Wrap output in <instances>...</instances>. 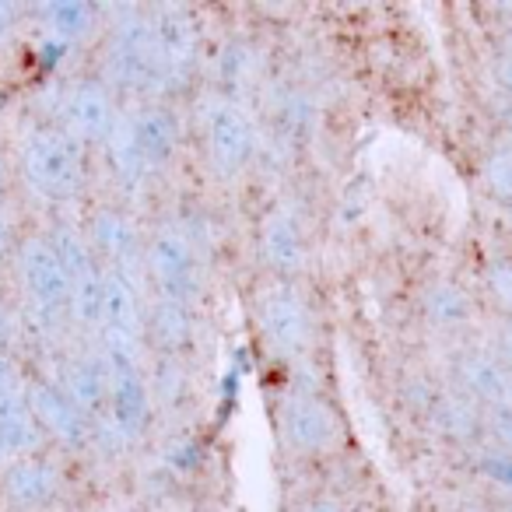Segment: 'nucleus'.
Segmentation results:
<instances>
[{"mask_svg":"<svg viewBox=\"0 0 512 512\" xmlns=\"http://www.w3.org/2000/svg\"><path fill=\"white\" fill-rule=\"evenodd\" d=\"M22 176L36 197L50 200V204H67L85 186L78 144L57 130H39L22 148Z\"/></svg>","mask_w":512,"mask_h":512,"instance_id":"1","label":"nucleus"},{"mask_svg":"<svg viewBox=\"0 0 512 512\" xmlns=\"http://www.w3.org/2000/svg\"><path fill=\"white\" fill-rule=\"evenodd\" d=\"M102 365H106V407L109 418H113V428L123 439H137L148 428L151 418V393L141 369V358L134 351L106 344Z\"/></svg>","mask_w":512,"mask_h":512,"instance_id":"2","label":"nucleus"},{"mask_svg":"<svg viewBox=\"0 0 512 512\" xmlns=\"http://www.w3.org/2000/svg\"><path fill=\"white\" fill-rule=\"evenodd\" d=\"M106 74L109 81H116L120 88H134V92L165 85L162 60H158L155 36H151V18H120L106 46Z\"/></svg>","mask_w":512,"mask_h":512,"instance_id":"3","label":"nucleus"},{"mask_svg":"<svg viewBox=\"0 0 512 512\" xmlns=\"http://www.w3.org/2000/svg\"><path fill=\"white\" fill-rule=\"evenodd\" d=\"M60 267L67 274V309L81 330H99L102 323V271L95 264L92 246L74 228H57L50 239Z\"/></svg>","mask_w":512,"mask_h":512,"instance_id":"4","label":"nucleus"},{"mask_svg":"<svg viewBox=\"0 0 512 512\" xmlns=\"http://www.w3.org/2000/svg\"><path fill=\"white\" fill-rule=\"evenodd\" d=\"M151 271H155V285L162 299L190 306L200 295V267L197 253H193L190 239L176 228H162L151 239Z\"/></svg>","mask_w":512,"mask_h":512,"instance_id":"5","label":"nucleus"},{"mask_svg":"<svg viewBox=\"0 0 512 512\" xmlns=\"http://www.w3.org/2000/svg\"><path fill=\"white\" fill-rule=\"evenodd\" d=\"M18 267H22V281L29 302L39 316L53 320V316L64 313L67 306V274L60 267L57 249L50 246V239H29L22 242V253H18Z\"/></svg>","mask_w":512,"mask_h":512,"instance_id":"6","label":"nucleus"},{"mask_svg":"<svg viewBox=\"0 0 512 512\" xmlns=\"http://www.w3.org/2000/svg\"><path fill=\"white\" fill-rule=\"evenodd\" d=\"M99 330H106V344L123 351H141L144 337V313L141 299H137V285L130 278H123L120 271H102V323Z\"/></svg>","mask_w":512,"mask_h":512,"instance_id":"7","label":"nucleus"},{"mask_svg":"<svg viewBox=\"0 0 512 512\" xmlns=\"http://www.w3.org/2000/svg\"><path fill=\"white\" fill-rule=\"evenodd\" d=\"M207 137H211V162L221 176H239L256 155L253 120L235 102H218L207 116Z\"/></svg>","mask_w":512,"mask_h":512,"instance_id":"8","label":"nucleus"},{"mask_svg":"<svg viewBox=\"0 0 512 512\" xmlns=\"http://www.w3.org/2000/svg\"><path fill=\"white\" fill-rule=\"evenodd\" d=\"M64 127L71 141L102 144L116 127L113 99L99 81H78L64 95Z\"/></svg>","mask_w":512,"mask_h":512,"instance_id":"9","label":"nucleus"},{"mask_svg":"<svg viewBox=\"0 0 512 512\" xmlns=\"http://www.w3.org/2000/svg\"><path fill=\"white\" fill-rule=\"evenodd\" d=\"M151 36L165 81H186L197 64V25L183 8H162L151 18Z\"/></svg>","mask_w":512,"mask_h":512,"instance_id":"10","label":"nucleus"},{"mask_svg":"<svg viewBox=\"0 0 512 512\" xmlns=\"http://www.w3.org/2000/svg\"><path fill=\"white\" fill-rule=\"evenodd\" d=\"M25 404H29L32 421H39V425H43L53 439H60L64 446H71V449H85L88 446V439H92V425H88L85 414H81L78 407L67 400V393L60 390V386L32 383L29 400H25Z\"/></svg>","mask_w":512,"mask_h":512,"instance_id":"11","label":"nucleus"},{"mask_svg":"<svg viewBox=\"0 0 512 512\" xmlns=\"http://www.w3.org/2000/svg\"><path fill=\"white\" fill-rule=\"evenodd\" d=\"M260 323L264 334L281 351H302L309 344V313L292 285H274L260 299Z\"/></svg>","mask_w":512,"mask_h":512,"instance_id":"12","label":"nucleus"},{"mask_svg":"<svg viewBox=\"0 0 512 512\" xmlns=\"http://www.w3.org/2000/svg\"><path fill=\"white\" fill-rule=\"evenodd\" d=\"M281 421H285V435L295 449L302 453H323L330 442L337 439V421L334 414L327 411V404L309 393H295V397L285 400V411H281Z\"/></svg>","mask_w":512,"mask_h":512,"instance_id":"13","label":"nucleus"},{"mask_svg":"<svg viewBox=\"0 0 512 512\" xmlns=\"http://www.w3.org/2000/svg\"><path fill=\"white\" fill-rule=\"evenodd\" d=\"M92 249H99L102 256H109L113 271H120L123 278L134 281L137 267H141V235L137 228L123 218L120 211H99L92 221Z\"/></svg>","mask_w":512,"mask_h":512,"instance_id":"14","label":"nucleus"},{"mask_svg":"<svg viewBox=\"0 0 512 512\" xmlns=\"http://www.w3.org/2000/svg\"><path fill=\"white\" fill-rule=\"evenodd\" d=\"M130 137H134V148L141 155V162L151 169H162L169 165V158L179 148V120L176 113L162 106H148L130 120Z\"/></svg>","mask_w":512,"mask_h":512,"instance_id":"15","label":"nucleus"},{"mask_svg":"<svg viewBox=\"0 0 512 512\" xmlns=\"http://www.w3.org/2000/svg\"><path fill=\"white\" fill-rule=\"evenodd\" d=\"M264 256L274 271L292 274L306 256V239H302V225L295 218L292 207L278 211L264 228Z\"/></svg>","mask_w":512,"mask_h":512,"instance_id":"16","label":"nucleus"},{"mask_svg":"<svg viewBox=\"0 0 512 512\" xmlns=\"http://www.w3.org/2000/svg\"><path fill=\"white\" fill-rule=\"evenodd\" d=\"M4 491L15 505H46L57 495V474L50 463L18 460L4 474Z\"/></svg>","mask_w":512,"mask_h":512,"instance_id":"17","label":"nucleus"},{"mask_svg":"<svg viewBox=\"0 0 512 512\" xmlns=\"http://www.w3.org/2000/svg\"><path fill=\"white\" fill-rule=\"evenodd\" d=\"M67 400L78 407L81 414H102L106 407V365L95 358H78L67 365Z\"/></svg>","mask_w":512,"mask_h":512,"instance_id":"18","label":"nucleus"},{"mask_svg":"<svg viewBox=\"0 0 512 512\" xmlns=\"http://www.w3.org/2000/svg\"><path fill=\"white\" fill-rule=\"evenodd\" d=\"M0 442L8 449V456H25L36 449L39 428L29 414V404L22 393H4L0 397Z\"/></svg>","mask_w":512,"mask_h":512,"instance_id":"19","label":"nucleus"},{"mask_svg":"<svg viewBox=\"0 0 512 512\" xmlns=\"http://www.w3.org/2000/svg\"><path fill=\"white\" fill-rule=\"evenodd\" d=\"M151 337L162 344L165 351H179L190 344L193 337V316L190 306H179V302L158 299L151 306Z\"/></svg>","mask_w":512,"mask_h":512,"instance_id":"20","label":"nucleus"},{"mask_svg":"<svg viewBox=\"0 0 512 512\" xmlns=\"http://www.w3.org/2000/svg\"><path fill=\"white\" fill-rule=\"evenodd\" d=\"M463 383H467L477 397L495 407H502L505 397H509V376H505L502 365L488 355H474L463 362Z\"/></svg>","mask_w":512,"mask_h":512,"instance_id":"21","label":"nucleus"},{"mask_svg":"<svg viewBox=\"0 0 512 512\" xmlns=\"http://www.w3.org/2000/svg\"><path fill=\"white\" fill-rule=\"evenodd\" d=\"M109 162H113V172L120 179V186H127L130 193L144 183L148 176V165L141 162L134 148V137H130V123H116L113 134H109Z\"/></svg>","mask_w":512,"mask_h":512,"instance_id":"22","label":"nucleus"},{"mask_svg":"<svg viewBox=\"0 0 512 512\" xmlns=\"http://www.w3.org/2000/svg\"><path fill=\"white\" fill-rule=\"evenodd\" d=\"M425 313H428V320H432L435 327L453 330V327H460V323H467L474 309H470V299H467V292H463V288L432 285V288H428V295H425Z\"/></svg>","mask_w":512,"mask_h":512,"instance_id":"23","label":"nucleus"},{"mask_svg":"<svg viewBox=\"0 0 512 512\" xmlns=\"http://www.w3.org/2000/svg\"><path fill=\"white\" fill-rule=\"evenodd\" d=\"M43 15H46L50 29L57 32L60 39L85 36V32L92 29V22H95V8H88V4H78V0H57V4H46Z\"/></svg>","mask_w":512,"mask_h":512,"instance_id":"24","label":"nucleus"},{"mask_svg":"<svg viewBox=\"0 0 512 512\" xmlns=\"http://www.w3.org/2000/svg\"><path fill=\"white\" fill-rule=\"evenodd\" d=\"M218 74H221V85L228 92H239L242 81L249 78V50L242 43H228L225 53H221V64H218Z\"/></svg>","mask_w":512,"mask_h":512,"instance_id":"25","label":"nucleus"},{"mask_svg":"<svg viewBox=\"0 0 512 512\" xmlns=\"http://www.w3.org/2000/svg\"><path fill=\"white\" fill-rule=\"evenodd\" d=\"M439 421H442V428H446L449 435H456V439H467L470 432H474V425H477V418H474V411H470L463 400H442V407H439Z\"/></svg>","mask_w":512,"mask_h":512,"instance_id":"26","label":"nucleus"},{"mask_svg":"<svg viewBox=\"0 0 512 512\" xmlns=\"http://www.w3.org/2000/svg\"><path fill=\"white\" fill-rule=\"evenodd\" d=\"M183 369L176 365V358H165L162 365L155 369V383H158V393H162L165 404H172V397L183 393Z\"/></svg>","mask_w":512,"mask_h":512,"instance_id":"27","label":"nucleus"},{"mask_svg":"<svg viewBox=\"0 0 512 512\" xmlns=\"http://www.w3.org/2000/svg\"><path fill=\"white\" fill-rule=\"evenodd\" d=\"M4 393H22V376H18V369L11 365V358L0 355V397Z\"/></svg>","mask_w":512,"mask_h":512,"instance_id":"28","label":"nucleus"},{"mask_svg":"<svg viewBox=\"0 0 512 512\" xmlns=\"http://www.w3.org/2000/svg\"><path fill=\"white\" fill-rule=\"evenodd\" d=\"M11 344H15V323H11L8 309L0 306V355H8Z\"/></svg>","mask_w":512,"mask_h":512,"instance_id":"29","label":"nucleus"},{"mask_svg":"<svg viewBox=\"0 0 512 512\" xmlns=\"http://www.w3.org/2000/svg\"><path fill=\"white\" fill-rule=\"evenodd\" d=\"M11 29H15V8H11V4H0V43L8 39Z\"/></svg>","mask_w":512,"mask_h":512,"instance_id":"30","label":"nucleus"},{"mask_svg":"<svg viewBox=\"0 0 512 512\" xmlns=\"http://www.w3.org/2000/svg\"><path fill=\"white\" fill-rule=\"evenodd\" d=\"M8 249H11V228H8V221H4V214H0V260L8 256Z\"/></svg>","mask_w":512,"mask_h":512,"instance_id":"31","label":"nucleus"},{"mask_svg":"<svg viewBox=\"0 0 512 512\" xmlns=\"http://www.w3.org/2000/svg\"><path fill=\"white\" fill-rule=\"evenodd\" d=\"M302 512H341V509H334V505H327V502H316V505H309V509H302Z\"/></svg>","mask_w":512,"mask_h":512,"instance_id":"32","label":"nucleus"},{"mask_svg":"<svg viewBox=\"0 0 512 512\" xmlns=\"http://www.w3.org/2000/svg\"><path fill=\"white\" fill-rule=\"evenodd\" d=\"M8 460V449H4V442H0V463Z\"/></svg>","mask_w":512,"mask_h":512,"instance_id":"33","label":"nucleus"},{"mask_svg":"<svg viewBox=\"0 0 512 512\" xmlns=\"http://www.w3.org/2000/svg\"><path fill=\"white\" fill-rule=\"evenodd\" d=\"M0 190H4V165H0Z\"/></svg>","mask_w":512,"mask_h":512,"instance_id":"34","label":"nucleus"}]
</instances>
